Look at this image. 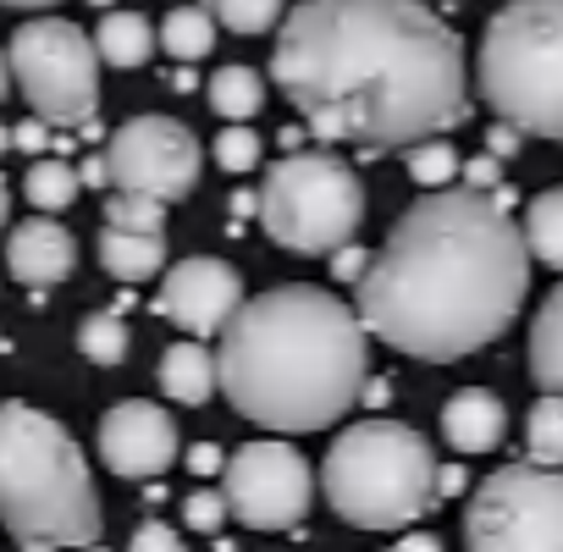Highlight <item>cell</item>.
Masks as SVG:
<instances>
[{
    "mask_svg": "<svg viewBox=\"0 0 563 552\" xmlns=\"http://www.w3.org/2000/svg\"><path fill=\"white\" fill-rule=\"evenodd\" d=\"M276 89L332 144L415 150L464 122V40L420 0H305L271 51Z\"/></svg>",
    "mask_w": 563,
    "mask_h": 552,
    "instance_id": "1",
    "label": "cell"
},
{
    "mask_svg": "<svg viewBox=\"0 0 563 552\" xmlns=\"http://www.w3.org/2000/svg\"><path fill=\"white\" fill-rule=\"evenodd\" d=\"M525 288V227L481 188H431L371 254L360 321L398 354L464 360L514 327Z\"/></svg>",
    "mask_w": 563,
    "mask_h": 552,
    "instance_id": "2",
    "label": "cell"
},
{
    "mask_svg": "<svg viewBox=\"0 0 563 552\" xmlns=\"http://www.w3.org/2000/svg\"><path fill=\"white\" fill-rule=\"evenodd\" d=\"M360 310L327 288H271L249 299L221 332L216 371L227 404L282 437H310L343 420L371 376Z\"/></svg>",
    "mask_w": 563,
    "mask_h": 552,
    "instance_id": "3",
    "label": "cell"
},
{
    "mask_svg": "<svg viewBox=\"0 0 563 552\" xmlns=\"http://www.w3.org/2000/svg\"><path fill=\"white\" fill-rule=\"evenodd\" d=\"M0 525L51 547H95L106 525L84 448L34 404H0Z\"/></svg>",
    "mask_w": 563,
    "mask_h": 552,
    "instance_id": "4",
    "label": "cell"
},
{
    "mask_svg": "<svg viewBox=\"0 0 563 552\" xmlns=\"http://www.w3.org/2000/svg\"><path fill=\"white\" fill-rule=\"evenodd\" d=\"M437 453L431 442L404 426V420H360L349 426L327 464H321V492L332 514L354 530H404L415 525L431 497H437Z\"/></svg>",
    "mask_w": 563,
    "mask_h": 552,
    "instance_id": "5",
    "label": "cell"
},
{
    "mask_svg": "<svg viewBox=\"0 0 563 552\" xmlns=\"http://www.w3.org/2000/svg\"><path fill=\"white\" fill-rule=\"evenodd\" d=\"M486 106L536 139H563V0H508L481 40Z\"/></svg>",
    "mask_w": 563,
    "mask_h": 552,
    "instance_id": "6",
    "label": "cell"
},
{
    "mask_svg": "<svg viewBox=\"0 0 563 552\" xmlns=\"http://www.w3.org/2000/svg\"><path fill=\"white\" fill-rule=\"evenodd\" d=\"M260 227L294 254H338L365 221V183L338 155H282L260 188Z\"/></svg>",
    "mask_w": 563,
    "mask_h": 552,
    "instance_id": "7",
    "label": "cell"
},
{
    "mask_svg": "<svg viewBox=\"0 0 563 552\" xmlns=\"http://www.w3.org/2000/svg\"><path fill=\"white\" fill-rule=\"evenodd\" d=\"M12 78L29 111L51 128H89L100 111V51L67 18H40L12 34Z\"/></svg>",
    "mask_w": 563,
    "mask_h": 552,
    "instance_id": "8",
    "label": "cell"
},
{
    "mask_svg": "<svg viewBox=\"0 0 563 552\" xmlns=\"http://www.w3.org/2000/svg\"><path fill=\"white\" fill-rule=\"evenodd\" d=\"M470 552H563V470L503 464L464 508Z\"/></svg>",
    "mask_w": 563,
    "mask_h": 552,
    "instance_id": "9",
    "label": "cell"
},
{
    "mask_svg": "<svg viewBox=\"0 0 563 552\" xmlns=\"http://www.w3.org/2000/svg\"><path fill=\"white\" fill-rule=\"evenodd\" d=\"M221 497L238 525L249 530H294L310 514L316 475L299 448L288 442H243L221 470Z\"/></svg>",
    "mask_w": 563,
    "mask_h": 552,
    "instance_id": "10",
    "label": "cell"
},
{
    "mask_svg": "<svg viewBox=\"0 0 563 552\" xmlns=\"http://www.w3.org/2000/svg\"><path fill=\"white\" fill-rule=\"evenodd\" d=\"M199 166H205L199 139L172 117H133L106 144L111 188L117 194H144V199H161V205L194 194Z\"/></svg>",
    "mask_w": 563,
    "mask_h": 552,
    "instance_id": "11",
    "label": "cell"
},
{
    "mask_svg": "<svg viewBox=\"0 0 563 552\" xmlns=\"http://www.w3.org/2000/svg\"><path fill=\"white\" fill-rule=\"evenodd\" d=\"M243 276L227 265V260H210V254H194V260H177L166 271V283H161V299L155 310L194 332V338H210V332H227L232 316L243 310Z\"/></svg>",
    "mask_w": 563,
    "mask_h": 552,
    "instance_id": "12",
    "label": "cell"
},
{
    "mask_svg": "<svg viewBox=\"0 0 563 552\" xmlns=\"http://www.w3.org/2000/svg\"><path fill=\"white\" fill-rule=\"evenodd\" d=\"M100 464L122 481H150L177 464V426L161 404L128 398L100 420Z\"/></svg>",
    "mask_w": 563,
    "mask_h": 552,
    "instance_id": "13",
    "label": "cell"
},
{
    "mask_svg": "<svg viewBox=\"0 0 563 552\" xmlns=\"http://www.w3.org/2000/svg\"><path fill=\"white\" fill-rule=\"evenodd\" d=\"M7 265H12L18 283L51 288V283H62V276H73V265H78V238H73L56 216H34V221H23V227L7 238Z\"/></svg>",
    "mask_w": 563,
    "mask_h": 552,
    "instance_id": "14",
    "label": "cell"
},
{
    "mask_svg": "<svg viewBox=\"0 0 563 552\" xmlns=\"http://www.w3.org/2000/svg\"><path fill=\"white\" fill-rule=\"evenodd\" d=\"M508 431V409L486 387H464L442 404V437L453 453H492Z\"/></svg>",
    "mask_w": 563,
    "mask_h": 552,
    "instance_id": "15",
    "label": "cell"
},
{
    "mask_svg": "<svg viewBox=\"0 0 563 552\" xmlns=\"http://www.w3.org/2000/svg\"><path fill=\"white\" fill-rule=\"evenodd\" d=\"M216 387H221V371H216V354H210L199 338L172 343V349L161 354V393H166L172 404H205Z\"/></svg>",
    "mask_w": 563,
    "mask_h": 552,
    "instance_id": "16",
    "label": "cell"
},
{
    "mask_svg": "<svg viewBox=\"0 0 563 552\" xmlns=\"http://www.w3.org/2000/svg\"><path fill=\"white\" fill-rule=\"evenodd\" d=\"M100 265L117 276V283H150V276L166 271V238H161V232L106 227V232H100Z\"/></svg>",
    "mask_w": 563,
    "mask_h": 552,
    "instance_id": "17",
    "label": "cell"
},
{
    "mask_svg": "<svg viewBox=\"0 0 563 552\" xmlns=\"http://www.w3.org/2000/svg\"><path fill=\"white\" fill-rule=\"evenodd\" d=\"M155 45H161V34H155L150 18H139V12H106V23L95 29L100 62H106V67H122V73L144 67V62L155 56Z\"/></svg>",
    "mask_w": 563,
    "mask_h": 552,
    "instance_id": "18",
    "label": "cell"
},
{
    "mask_svg": "<svg viewBox=\"0 0 563 552\" xmlns=\"http://www.w3.org/2000/svg\"><path fill=\"white\" fill-rule=\"evenodd\" d=\"M530 376L541 393H563V283L530 321Z\"/></svg>",
    "mask_w": 563,
    "mask_h": 552,
    "instance_id": "19",
    "label": "cell"
},
{
    "mask_svg": "<svg viewBox=\"0 0 563 552\" xmlns=\"http://www.w3.org/2000/svg\"><path fill=\"white\" fill-rule=\"evenodd\" d=\"M525 459L563 470V393H541L525 415Z\"/></svg>",
    "mask_w": 563,
    "mask_h": 552,
    "instance_id": "20",
    "label": "cell"
},
{
    "mask_svg": "<svg viewBox=\"0 0 563 552\" xmlns=\"http://www.w3.org/2000/svg\"><path fill=\"white\" fill-rule=\"evenodd\" d=\"M525 243H530V260L563 271V188H547L530 199L525 210Z\"/></svg>",
    "mask_w": 563,
    "mask_h": 552,
    "instance_id": "21",
    "label": "cell"
},
{
    "mask_svg": "<svg viewBox=\"0 0 563 552\" xmlns=\"http://www.w3.org/2000/svg\"><path fill=\"white\" fill-rule=\"evenodd\" d=\"M260 100H265V89H260V73L254 67H243V62L216 67V78H210V111H221L227 122H249L260 111Z\"/></svg>",
    "mask_w": 563,
    "mask_h": 552,
    "instance_id": "22",
    "label": "cell"
},
{
    "mask_svg": "<svg viewBox=\"0 0 563 552\" xmlns=\"http://www.w3.org/2000/svg\"><path fill=\"white\" fill-rule=\"evenodd\" d=\"M78 188H84V177H78V166H67V161H34L29 177H23V199H29L40 216L67 210V205L78 199Z\"/></svg>",
    "mask_w": 563,
    "mask_h": 552,
    "instance_id": "23",
    "label": "cell"
},
{
    "mask_svg": "<svg viewBox=\"0 0 563 552\" xmlns=\"http://www.w3.org/2000/svg\"><path fill=\"white\" fill-rule=\"evenodd\" d=\"M161 45H166V56H177V62L210 56V45H216V12H205V7H177V12L161 23Z\"/></svg>",
    "mask_w": 563,
    "mask_h": 552,
    "instance_id": "24",
    "label": "cell"
},
{
    "mask_svg": "<svg viewBox=\"0 0 563 552\" xmlns=\"http://www.w3.org/2000/svg\"><path fill=\"white\" fill-rule=\"evenodd\" d=\"M78 349H84V360H95V365H122V360H128V321L111 316V310L84 316V327H78Z\"/></svg>",
    "mask_w": 563,
    "mask_h": 552,
    "instance_id": "25",
    "label": "cell"
},
{
    "mask_svg": "<svg viewBox=\"0 0 563 552\" xmlns=\"http://www.w3.org/2000/svg\"><path fill=\"white\" fill-rule=\"evenodd\" d=\"M216 23H227L232 34H265L282 23V12H288V0H210Z\"/></svg>",
    "mask_w": 563,
    "mask_h": 552,
    "instance_id": "26",
    "label": "cell"
},
{
    "mask_svg": "<svg viewBox=\"0 0 563 552\" xmlns=\"http://www.w3.org/2000/svg\"><path fill=\"white\" fill-rule=\"evenodd\" d=\"M106 227L122 232H166V205L144 199V194H111L106 199Z\"/></svg>",
    "mask_w": 563,
    "mask_h": 552,
    "instance_id": "27",
    "label": "cell"
},
{
    "mask_svg": "<svg viewBox=\"0 0 563 552\" xmlns=\"http://www.w3.org/2000/svg\"><path fill=\"white\" fill-rule=\"evenodd\" d=\"M216 166L221 172H249L260 166V133L249 122H232L227 133H216Z\"/></svg>",
    "mask_w": 563,
    "mask_h": 552,
    "instance_id": "28",
    "label": "cell"
},
{
    "mask_svg": "<svg viewBox=\"0 0 563 552\" xmlns=\"http://www.w3.org/2000/svg\"><path fill=\"white\" fill-rule=\"evenodd\" d=\"M409 172H415V183L442 188V183L459 172V155H453L442 139H426V144H415V150H409Z\"/></svg>",
    "mask_w": 563,
    "mask_h": 552,
    "instance_id": "29",
    "label": "cell"
},
{
    "mask_svg": "<svg viewBox=\"0 0 563 552\" xmlns=\"http://www.w3.org/2000/svg\"><path fill=\"white\" fill-rule=\"evenodd\" d=\"M232 508H227V497L221 492H194L188 503H183V519L194 525V530H221V519H227Z\"/></svg>",
    "mask_w": 563,
    "mask_h": 552,
    "instance_id": "30",
    "label": "cell"
},
{
    "mask_svg": "<svg viewBox=\"0 0 563 552\" xmlns=\"http://www.w3.org/2000/svg\"><path fill=\"white\" fill-rule=\"evenodd\" d=\"M128 552H183V541H177V530H172V525H161V519H144V525L133 530Z\"/></svg>",
    "mask_w": 563,
    "mask_h": 552,
    "instance_id": "31",
    "label": "cell"
},
{
    "mask_svg": "<svg viewBox=\"0 0 563 552\" xmlns=\"http://www.w3.org/2000/svg\"><path fill=\"white\" fill-rule=\"evenodd\" d=\"M45 139H51V122H40V117H29V122L12 133V144H18V150H29V155H40V150H45Z\"/></svg>",
    "mask_w": 563,
    "mask_h": 552,
    "instance_id": "32",
    "label": "cell"
},
{
    "mask_svg": "<svg viewBox=\"0 0 563 552\" xmlns=\"http://www.w3.org/2000/svg\"><path fill=\"white\" fill-rule=\"evenodd\" d=\"M194 470H199V475H210V470H227V464H221V453H216V448H194Z\"/></svg>",
    "mask_w": 563,
    "mask_h": 552,
    "instance_id": "33",
    "label": "cell"
},
{
    "mask_svg": "<svg viewBox=\"0 0 563 552\" xmlns=\"http://www.w3.org/2000/svg\"><path fill=\"white\" fill-rule=\"evenodd\" d=\"M393 552H442V547H437L431 536H409V541H398Z\"/></svg>",
    "mask_w": 563,
    "mask_h": 552,
    "instance_id": "34",
    "label": "cell"
},
{
    "mask_svg": "<svg viewBox=\"0 0 563 552\" xmlns=\"http://www.w3.org/2000/svg\"><path fill=\"white\" fill-rule=\"evenodd\" d=\"M7 216H12V188H7V177H0V227H7Z\"/></svg>",
    "mask_w": 563,
    "mask_h": 552,
    "instance_id": "35",
    "label": "cell"
},
{
    "mask_svg": "<svg viewBox=\"0 0 563 552\" xmlns=\"http://www.w3.org/2000/svg\"><path fill=\"white\" fill-rule=\"evenodd\" d=\"M7 89H12V56H0V100H7Z\"/></svg>",
    "mask_w": 563,
    "mask_h": 552,
    "instance_id": "36",
    "label": "cell"
},
{
    "mask_svg": "<svg viewBox=\"0 0 563 552\" xmlns=\"http://www.w3.org/2000/svg\"><path fill=\"white\" fill-rule=\"evenodd\" d=\"M0 7H23V12H40V7H56V0H0Z\"/></svg>",
    "mask_w": 563,
    "mask_h": 552,
    "instance_id": "37",
    "label": "cell"
},
{
    "mask_svg": "<svg viewBox=\"0 0 563 552\" xmlns=\"http://www.w3.org/2000/svg\"><path fill=\"white\" fill-rule=\"evenodd\" d=\"M23 552H56L51 541H23Z\"/></svg>",
    "mask_w": 563,
    "mask_h": 552,
    "instance_id": "38",
    "label": "cell"
},
{
    "mask_svg": "<svg viewBox=\"0 0 563 552\" xmlns=\"http://www.w3.org/2000/svg\"><path fill=\"white\" fill-rule=\"evenodd\" d=\"M7 144H12V133H7V128H0V150H7Z\"/></svg>",
    "mask_w": 563,
    "mask_h": 552,
    "instance_id": "39",
    "label": "cell"
},
{
    "mask_svg": "<svg viewBox=\"0 0 563 552\" xmlns=\"http://www.w3.org/2000/svg\"><path fill=\"white\" fill-rule=\"evenodd\" d=\"M78 552H106V547H78Z\"/></svg>",
    "mask_w": 563,
    "mask_h": 552,
    "instance_id": "40",
    "label": "cell"
},
{
    "mask_svg": "<svg viewBox=\"0 0 563 552\" xmlns=\"http://www.w3.org/2000/svg\"><path fill=\"white\" fill-rule=\"evenodd\" d=\"M95 7H111V0H95Z\"/></svg>",
    "mask_w": 563,
    "mask_h": 552,
    "instance_id": "41",
    "label": "cell"
}]
</instances>
